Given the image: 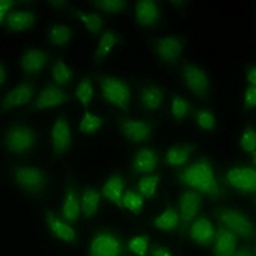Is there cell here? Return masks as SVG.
<instances>
[{
	"mask_svg": "<svg viewBox=\"0 0 256 256\" xmlns=\"http://www.w3.org/2000/svg\"><path fill=\"white\" fill-rule=\"evenodd\" d=\"M180 182L188 188L205 195L216 196L219 186L212 164L206 160H196L180 172Z\"/></svg>",
	"mask_w": 256,
	"mask_h": 256,
	"instance_id": "6da1fadb",
	"label": "cell"
},
{
	"mask_svg": "<svg viewBox=\"0 0 256 256\" xmlns=\"http://www.w3.org/2000/svg\"><path fill=\"white\" fill-rule=\"evenodd\" d=\"M38 144V134L26 123H13L4 132V148L12 155H24Z\"/></svg>",
	"mask_w": 256,
	"mask_h": 256,
	"instance_id": "7a4b0ae2",
	"label": "cell"
},
{
	"mask_svg": "<svg viewBox=\"0 0 256 256\" xmlns=\"http://www.w3.org/2000/svg\"><path fill=\"white\" fill-rule=\"evenodd\" d=\"M12 178L20 191L31 196L42 195L49 187L46 173L34 166H16L12 170Z\"/></svg>",
	"mask_w": 256,
	"mask_h": 256,
	"instance_id": "3957f363",
	"label": "cell"
},
{
	"mask_svg": "<svg viewBox=\"0 0 256 256\" xmlns=\"http://www.w3.org/2000/svg\"><path fill=\"white\" fill-rule=\"evenodd\" d=\"M102 98L106 102L120 109H127L131 102V90L123 80L106 76L102 78Z\"/></svg>",
	"mask_w": 256,
	"mask_h": 256,
	"instance_id": "277c9868",
	"label": "cell"
},
{
	"mask_svg": "<svg viewBox=\"0 0 256 256\" xmlns=\"http://www.w3.org/2000/svg\"><path fill=\"white\" fill-rule=\"evenodd\" d=\"M219 220L226 226V228L232 230L236 236L248 238L254 234V226L248 216L236 209H219L216 212Z\"/></svg>",
	"mask_w": 256,
	"mask_h": 256,
	"instance_id": "5b68a950",
	"label": "cell"
},
{
	"mask_svg": "<svg viewBox=\"0 0 256 256\" xmlns=\"http://www.w3.org/2000/svg\"><path fill=\"white\" fill-rule=\"evenodd\" d=\"M122 251V241L110 230L96 232L88 246V254L92 256H118Z\"/></svg>",
	"mask_w": 256,
	"mask_h": 256,
	"instance_id": "8992f818",
	"label": "cell"
},
{
	"mask_svg": "<svg viewBox=\"0 0 256 256\" xmlns=\"http://www.w3.org/2000/svg\"><path fill=\"white\" fill-rule=\"evenodd\" d=\"M230 187L244 194H254L256 190V172L250 166H234L227 172Z\"/></svg>",
	"mask_w": 256,
	"mask_h": 256,
	"instance_id": "52a82bcc",
	"label": "cell"
},
{
	"mask_svg": "<svg viewBox=\"0 0 256 256\" xmlns=\"http://www.w3.org/2000/svg\"><path fill=\"white\" fill-rule=\"evenodd\" d=\"M50 138H52V150L56 155H62L70 150L72 145V131L66 116H59L54 122Z\"/></svg>",
	"mask_w": 256,
	"mask_h": 256,
	"instance_id": "ba28073f",
	"label": "cell"
},
{
	"mask_svg": "<svg viewBox=\"0 0 256 256\" xmlns=\"http://www.w3.org/2000/svg\"><path fill=\"white\" fill-rule=\"evenodd\" d=\"M158 58L164 63H174L184 52V42L177 36H164L154 44Z\"/></svg>",
	"mask_w": 256,
	"mask_h": 256,
	"instance_id": "9c48e42d",
	"label": "cell"
},
{
	"mask_svg": "<svg viewBox=\"0 0 256 256\" xmlns=\"http://www.w3.org/2000/svg\"><path fill=\"white\" fill-rule=\"evenodd\" d=\"M184 78L188 90L196 96H204L209 92L210 84L206 73L196 64L184 66Z\"/></svg>",
	"mask_w": 256,
	"mask_h": 256,
	"instance_id": "30bf717a",
	"label": "cell"
},
{
	"mask_svg": "<svg viewBox=\"0 0 256 256\" xmlns=\"http://www.w3.org/2000/svg\"><path fill=\"white\" fill-rule=\"evenodd\" d=\"M67 100L68 95L64 92L60 86L56 84H49L40 91L36 100L34 102V106L38 110H45V109L63 105L64 102H67Z\"/></svg>",
	"mask_w": 256,
	"mask_h": 256,
	"instance_id": "8fae6325",
	"label": "cell"
},
{
	"mask_svg": "<svg viewBox=\"0 0 256 256\" xmlns=\"http://www.w3.org/2000/svg\"><path fill=\"white\" fill-rule=\"evenodd\" d=\"M34 95H35V88L31 84L26 82V84H18L4 96L2 102V109L3 112H8L18 108L20 105L28 104L34 99Z\"/></svg>",
	"mask_w": 256,
	"mask_h": 256,
	"instance_id": "7c38bea8",
	"label": "cell"
},
{
	"mask_svg": "<svg viewBox=\"0 0 256 256\" xmlns=\"http://www.w3.org/2000/svg\"><path fill=\"white\" fill-rule=\"evenodd\" d=\"M49 56L44 50L34 48L28 49L20 56V68L27 76H38L46 67Z\"/></svg>",
	"mask_w": 256,
	"mask_h": 256,
	"instance_id": "4fadbf2b",
	"label": "cell"
},
{
	"mask_svg": "<svg viewBox=\"0 0 256 256\" xmlns=\"http://www.w3.org/2000/svg\"><path fill=\"white\" fill-rule=\"evenodd\" d=\"M159 155L150 148H142L134 154L132 169L137 174H152L156 169Z\"/></svg>",
	"mask_w": 256,
	"mask_h": 256,
	"instance_id": "5bb4252c",
	"label": "cell"
},
{
	"mask_svg": "<svg viewBox=\"0 0 256 256\" xmlns=\"http://www.w3.org/2000/svg\"><path fill=\"white\" fill-rule=\"evenodd\" d=\"M134 18L137 24L146 28L156 24L160 18V9L152 0H141L134 6Z\"/></svg>",
	"mask_w": 256,
	"mask_h": 256,
	"instance_id": "9a60e30c",
	"label": "cell"
},
{
	"mask_svg": "<svg viewBox=\"0 0 256 256\" xmlns=\"http://www.w3.org/2000/svg\"><path fill=\"white\" fill-rule=\"evenodd\" d=\"M48 226L50 228V232L56 240L66 244H73L76 240V230H73L70 223L68 222H62L58 216H54L52 212H46Z\"/></svg>",
	"mask_w": 256,
	"mask_h": 256,
	"instance_id": "2e32d148",
	"label": "cell"
},
{
	"mask_svg": "<svg viewBox=\"0 0 256 256\" xmlns=\"http://www.w3.org/2000/svg\"><path fill=\"white\" fill-rule=\"evenodd\" d=\"M201 208V194L196 191H186L178 202L180 219L184 222H191L195 218Z\"/></svg>",
	"mask_w": 256,
	"mask_h": 256,
	"instance_id": "e0dca14e",
	"label": "cell"
},
{
	"mask_svg": "<svg viewBox=\"0 0 256 256\" xmlns=\"http://www.w3.org/2000/svg\"><path fill=\"white\" fill-rule=\"evenodd\" d=\"M122 131L126 138L132 142H142L152 136V124L145 120H127L122 123Z\"/></svg>",
	"mask_w": 256,
	"mask_h": 256,
	"instance_id": "ac0fdd59",
	"label": "cell"
},
{
	"mask_svg": "<svg viewBox=\"0 0 256 256\" xmlns=\"http://www.w3.org/2000/svg\"><path fill=\"white\" fill-rule=\"evenodd\" d=\"M214 236H216L214 226L209 219L204 218V216L196 219L190 228V237H191L192 241H195L198 244H202V246L212 242Z\"/></svg>",
	"mask_w": 256,
	"mask_h": 256,
	"instance_id": "d6986e66",
	"label": "cell"
},
{
	"mask_svg": "<svg viewBox=\"0 0 256 256\" xmlns=\"http://www.w3.org/2000/svg\"><path fill=\"white\" fill-rule=\"evenodd\" d=\"M36 16L32 10H13L6 16V28L12 32H22L31 28L35 24Z\"/></svg>",
	"mask_w": 256,
	"mask_h": 256,
	"instance_id": "ffe728a7",
	"label": "cell"
},
{
	"mask_svg": "<svg viewBox=\"0 0 256 256\" xmlns=\"http://www.w3.org/2000/svg\"><path fill=\"white\" fill-rule=\"evenodd\" d=\"M237 250V236L227 228H220L214 236V252L220 256H230Z\"/></svg>",
	"mask_w": 256,
	"mask_h": 256,
	"instance_id": "44dd1931",
	"label": "cell"
},
{
	"mask_svg": "<svg viewBox=\"0 0 256 256\" xmlns=\"http://www.w3.org/2000/svg\"><path fill=\"white\" fill-rule=\"evenodd\" d=\"M81 212L82 204L78 194L73 190H70L64 196L63 205H62V214H63L64 220L70 224H76L81 216Z\"/></svg>",
	"mask_w": 256,
	"mask_h": 256,
	"instance_id": "7402d4cb",
	"label": "cell"
},
{
	"mask_svg": "<svg viewBox=\"0 0 256 256\" xmlns=\"http://www.w3.org/2000/svg\"><path fill=\"white\" fill-rule=\"evenodd\" d=\"M124 186V180H123L120 176H113V177H110L106 182H105L104 187H102V196H104L105 198H108V200L110 201V202H113L114 205H116L120 210L124 209L122 205Z\"/></svg>",
	"mask_w": 256,
	"mask_h": 256,
	"instance_id": "603a6c76",
	"label": "cell"
},
{
	"mask_svg": "<svg viewBox=\"0 0 256 256\" xmlns=\"http://www.w3.org/2000/svg\"><path fill=\"white\" fill-rule=\"evenodd\" d=\"M164 92L158 86H148L140 94L141 106L148 112H154L163 105Z\"/></svg>",
	"mask_w": 256,
	"mask_h": 256,
	"instance_id": "cb8c5ba5",
	"label": "cell"
},
{
	"mask_svg": "<svg viewBox=\"0 0 256 256\" xmlns=\"http://www.w3.org/2000/svg\"><path fill=\"white\" fill-rule=\"evenodd\" d=\"M81 204H82V214H84V218L86 219L92 218L96 212H99L100 194L96 191L95 188H92V187L86 188L84 191V194H82Z\"/></svg>",
	"mask_w": 256,
	"mask_h": 256,
	"instance_id": "d4e9b609",
	"label": "cell"
},
{
	"mask_svg": "<svg viewBox=\"0 0 256 256\" xmlns=\"http://www.w3.org/2000/svg\"><path fill=\"white\" fill-rule=\"evenodd\" d=\"M73 36V30L66 24H56L49 32V41L56 48H64L70 41Z\"/></svg>",
	"mask_w": 256,
	"mask_h": 256,
	"instance_id": "484cf974",
	"label": "cell"
},
{
	"mask_svg": "<svg viewBox=\"0 0 256 256\" xmlns=\"http://www.w3.org/2000/svg\"><path fill=\"white\" fill-rule=\"evenodd\" d=\"M191 152L192 148H188V146H172L166 154L164 160H166V163L170 166H182L184 163H187V160H188L190 158V152Z\"/></svg>",
	"mask_w": 256,
	"mask_h": 256,
	"instance_id": "4316f807",
	"label": "cell"
},
{
	"mask_svg": "<svg viewBox=\"0 0 256 256\" xmlns=\"http://www.w3.org/2000/svg\"><path fill=\"white\" fill-rule=\"evenodd\" d=\"M178 223H180V214L173 208H168L154 220L155 227L160 230H166V232L174 230Z\"/></svg>",
	"mask_w": 256,
	"mask_h": 256,
	"instance_id": "83f0119b",
	"label": "cell"
},
{
	"mask_svg": "<svg viewBox=\"0 0 256 256\" xmlns=\"http://www.w3.org/2000/svg\"><path fill=\"white\" fill-rule=\"evenodd\" d=\"M74 95H76L77 100L84 105V108L86 109V110H88V105L92 102L94 98V86L92 81H91V77L84 76V78L80 81V84H77Z\"/></svg>",
	"mask_w": 256,
	"mask_h": 256,
	"instance_id": "f1b7e54d",
	"label": "cell"
},
{
	"mask_svg": "<svg viewBox=\"0 0 256 256\" xmlns=\"http://www.w3.org/2000/svg\"><path fill=\"white\" fill-rule=\"evenodd\" d=\"M120 36L114 34V32H104L102 36H100L99 45H98V49H96L95 56L98 59H105L109 52H112L114 46H116V41H118Z\"/></svg>",
	"mask_w": 256,
	"mask_h": 256,
	"instance_id": "f546056e",
	"label": "cell"
},
{
	"mask_svg": "<svg viewBox=\"0 0 256 256\" xmlns=\"http://www.w3.org/2000/svg\"><path fill=\"white\" fill-rule=\"evenodd\" d=\"M52 80H54V84L62 88V86H66L67 84H70V81L72 80L73 72L63 60H56L52 66Z\"/></svg>",
	"mask_w": 256,
	"mask_h": 256,
	"instance_id": "4dcf8cb0",
	"label": "cell"
},
{
	"mask_svg": "<svg viewBox=\"0 0 256 256\" xmlns=\"http://www.w3.org/2000/svg\"><path fill=\"white\" fill-rule=\"evenodd\" d=\"M122 205L123 208H127L130 212H134V216H138L141 214V210L144 208V196L132 190H127L123 194Z\"/></svg>",
	"mask_w": 256,
	"mask_h": 256,
	"instance_id": "1f68e13d",
	"label": "cell"
},
{
	"mask_svg": "<svg viewBox=\"0 0 256 256\" xmlns=\"http://www.w3.org/2000/svg\"><path fill=\"white\" fill-rule=\"evenodd\" d=\"M102 120L99 116L91 114L90 112L86 110L81 123H80V132L84 134H92L98 132L102 128Z\"/></svg>",
	"mask_w": 256,
	"mask_h": 256,
	"instance_id": "d6a6232c",
	"label": "cell"
},
{
	"mask_svg": "<svg viewBox=\"0 0 256 256\" xmlns=\"http://www.w3.org/2000/svg\"><path fill=\"white\" fill-rule=\"evenodd\" d=\"M80 20L84 22V27L88 32H91L92 35H98L102 28V18L98 14H94V13H84L78 12Z\"/></svg>",
	"mask_w": 256,
	"mask_h": 256,
	"instance_id": "836d02e7",
	"label": "cell"
},
{
	"mask_svg": "<svg viewBox=\"0 0 256 256\" xmlns=\"http://www.w3.org/2000/svg\"><path fill=\"white\" fill-rule=\"evenodd\" d=\"M159 182V177L158 176H146V177L141 178L138 180V190L140 194L146 198H150L155 195L156 192V186Z\"/></svg>",
	"mask_w": 256,
	"mask_h": 256,
	"instance_id": "e575fe53",
	"label": "cell"
},
{
	"mask_svg": "<svg viewBox=\"0 0 256 256\" xmlns=\"http://www.w3.org/2000/svg\"><path fill=\"white\" fill-rule=\"evenodd\" d=\"M95 4L96 8L102 10V12L113 13V14L123 12L127 6V3L124 0H99Z\"/></svg>",
	"mask_w": 256,
	"mask_h": 256,
	"instance_id": "d590c367",
	"label": "cell"
},
{
	"mask_svg": "<svg viewBox=\"0 0 256 256\" xmlns=\"http://www.w3.org/2000/svg\"><path fill=\"white\" fill-rule=\"evenodd\" d=\"M242 150L246 152H251L255 155V146H256V132L252 127H248L246 131L242 134L241 141H240Z\"/></svg>",
	"mask_w": 256,
	"mask_h": 256,
	"instance_id": "8d00e7d4",
	"label": "cell"
},
{
	"mask_svg": "<svg viewBox=\"0 0 256 256\" xmlns=\"http://www.w3.org/2000/svg\"><path fill=\"white\" fill-rule=\"evenodd\" d=\"M196 122L198 127L202 128L204 131H212L216 128V118L206 109H201L196 114Z\"/></svg>",
	"mask_w": 256,
	"mask_h": 256,
	"instance_id": "74e56055",
	"label": "cell"
},
{
	"mask_svg": "<svg viewBox=\"0 0 256 256\" xmlns=\"http://www.w3.org/2000/svg\"><path fill=\"white\" fill-rule=\"evenodd\" d=\"M128 250L134 255H145L148 250V237L137 236L128 242Z\"/></svg>",
	"mask_w": 256,
	"mask_h": 256,
	"instance_id": "f35d334b",
	"label": "cell"
},
{
	"mask_svg": "<svg viewBox=\"0 0 256 256\" xmlns=\"http://www.w3.org/2000/svg\"><path fill=\"white\" fill-rule=\"evenodd\" d=\"M190 102L184 98L176 96L172 102V114L176 120H182L188 114Z\"/></svg>",
	"mask_w": 256,
	"mask_h": 256,
	"instance_id": "ab89813d",
	"label": "cell"
},
{
	"mask_svg": "<svg viewBox=\"0 0 256 256\" xmlns=\"http://www.w3.org/2000/svg\"><path fill=\"white\" fill-rule=\"evenodd\" d=\"M244 108L252 109L255 108L256 105V88L255 86H248L246 90H244Z\"/></svg>",
	"mask_w": 256,
	"mask_h": 256,
	"instance_id": "60d3db41",
	"label": "cell"
},
{
	"mask_svg": "<svg viewBox=\"0 0 256 256\" xmlns=\"http://www.w3.org/2000/svg\"><path fill=\"white\" fill-rule=\"evenodd\" d=\"M14 4L16 3L12 0H2V3H0V22H2V24H4V17L6 16V12L8 9L12 8Z\"/></svg>",
	"mask_w": 256,
	"mask_h": 256,
	"instance_id": "b9f144b4",
	"label": "cell"
},
{
	"mask_svg": "<svg viewBox=\"0 0 256 256\" xmlns=\"http://www.w3.org/2000/svg\"><path fill=\"white\" fill-rule=\"evenodd\" d=\"M246 78H248V84L251 86H255L256 84V68L254 66H251L248 70V73H246Z\"/></svg>",
	"mask_w": 256,
	"mask_h": 256,
	"instance_id": "7bdbcfd3",
	"label": "cell"
},
{
	"mask_svg": "<svg viewBox=\"0 0 256 256\" xmlns=\"http://www.w3.org/2000/svg\"><path fill=\"white\" fill-rule=\"evenodd\" d=\"M152 255H162V256H168L169 252H166V248H154V250H152Z\"/></svg>",
	"mask_w": 256,
	"mask_h": 256,
	"instance_id": "ee69618b",
	"label": "cell"
},
{
	"mask_svg": "<svg viewBox=\"0 0 256 256\" xmlns=\"http://www.w3.org/2000/svg\"><path fill=\"white\" fill-rule=\"evenodd\" d=\"M6 78V67H4L3 64H2V67H0V84H4Z\"/></svg>",
	"mask_w": 256,
	"mask_h": 256,
	"instance_id": "f6af8a7d",
	"label": "cell"
},
{
	"mask_svg": "<svg viewBox=\"0 0 256 256\" xmlns=\"http://www.w3.org/2000/svg\"><path fill=\"white\" fill-rule=\"evenodd\" d=\"M50 4H52V6H54V8H56V9H60L62 6H64V4H66V2H49Z\"/></svg>",
	"mask_w": 256,
	"mask_h": 256,
	"instance_id": "bcb514c9",
	"label": "cell"
}]
</instances>
